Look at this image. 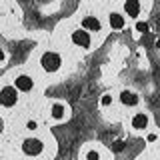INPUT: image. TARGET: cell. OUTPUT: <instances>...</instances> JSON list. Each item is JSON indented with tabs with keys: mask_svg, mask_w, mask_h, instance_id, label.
I'll return each instance as SVG.
<instances>
[{
	"mask_svg": "<svg viewBox=\"0 0 160 160\" xmlns=\"http://www.w3.org/2000/svg\"><path fill=\"white\" fill-rule=\"evenodd\" d=\"M18 102V90L14 86H2L0 88V106L12 108Z\"/></svg>",
	"mask_w": 160,
	"mask_h": 160,
	"instance_id": "6da1fadb",
	"label": "cell"
},
{
	"mask_svg": "<svg viewBox=\"0 0 160 160\" xmlns=\"http://www.w3.org/2000/svg\"><path fill=\"white\" fill-rule=\"evenodd\" d=\"M60 64H62V58H60L56 52H46L42 56V60H40V66L46 70V72H54V70H58Z\"/></svg>",
	"mask_w": 160,
	"mask_h": 160,
	"instance_id": "7a4b0ae2",
	"label": "cell"
},
{
	"mask_svg": "<svg viewBox=\"0 0 160 160\" xmlns=\"http://www.w3.org/2000/svg\"><path fill=\"white\" fill-rule=\"evenodd\" d=\"M44 144L40 138H26L22 142V152L26 154V156H38L40 152H42Z\"/></svg>",
	"mask_w": 160,
	"mask_h": 160,
	"instance_id": "3957f363",
	"label": "cell"
},
{
	"mask_svg": "<svg viewBox=\"0 0 160 160\" xmlns=\"http://www.w3.org/2000/svg\"><path fill=\"white\" fill-rule=\"evenodd\" d=\"M68 114H70L68 104H64V102H52V106H50V116L56 120V122H60V120H66Z\"/></svg>",
	"mask_w": 160,
	"mask_h": 160,
	"instance_id": "277c9868",
	"label": "cell"
},
{
	"mask_svg": "<svg viewBox=\"0 0 160 160\" xmlns=\"http://www.w3.org/2000/svg\"><path fill=\"white\" fill-rule=\"evenodd\" d=\"M150 124V116L146 112H136L132 116V120H130V126H132L136 132H142V130H146Z\"/></svg>",
	"mask_w": 160,
	"mask_h": 160,
	"instance_id": "5b68a950",
	"label": "cell"
},
{
	"mask_svg": "<svg viewBox=\"0 0 160 160\" xmlns=\"http://www.w3.org/2000/svg\"><path fill=\"white\" fill-rule=\"evenodd\" d=\"M72 42L76 44L78 48H90L92 46V40H90V34L86 30H74L72 32Z\"/></svg>",
	"mask_w": 160,
	"mask_h": 160,
	"instance_id": "8992f818",
	"label": "cell"
},
{
	"mask_svg": "<svg viewBox=\"0 0 160 160\" xmlns=\"http://www.w3.org/2000/svg\"><path fill=\"white\" fill-rule=\"evenodd\" d=\"M32 86H34V80L28 74H18L16 80H14V88L20 90V92H30Z\"/></svg>",
	"mask_w": 160,
	"mask_h": 160,
	"instance_id": "52a82bcc",
	"label": "cell"
},
{
	"mask_svg": "<svg viewBox=\"0 0 160 160\" xmlns=\"http://www.w3.org/2000/svg\"><path fill=\"white\" fill-rule=\"evenodd\" d=\"M124 12L128 14L130 18H140V14H142V4L140 2H132V0H128V2H124Z\"/></svg>",
	"mask_w": 160,
	"mask_h": 160,
	"instance_id": "ba28073f",
	"label": "cell"
},
{
	"mask_svg": "<svg viewBox=\"0 0 160 160\" xmlns=\"http://www.w3.org/2000/svg\"><path fill=\"white\" fill-rule=\"evenodd\" d=\"M82 28L84 30H90V32H100L102 24H100V20L96 16H84L82 18Z\"/></svg>",
	"mask_w": 160,
	"mask_h": 160,
	"instance_id": "9c48e42d",
	"label": "cell"
},
{
	"mask_svg": "<svg viewBox=\"0 0 160 160\" xmlns=\"http://www.w3.org/2000/svg\"><path fill=\"white\" fill-rule=\"evenodd\" d=\"M120 102H122L124 106H136L140 102V98H138L136 92H132V90H124V92L120 94Z\"/></svg>",
	"mask_w": 160,
	"mask_h": 160,
	"instance_id": "30bf717a",
	"label": "cell"
},
{
	"mask_svg": "<svg viewBox=\"0 0 160 160\" xmlns=\"http://www.w3.org/2000/svg\"><path fill=\"white\" fill-rule=\"evenodd\" d=\"M108 22H110V26H112V30H122L124 26H126V20H124V16H122V14H118V12L110 14Z\"/></svg>",
	"mask_w": 160,
	"mask_h": 160,
	"instance_id": "8fae6325",
	"label": "cell"
},
{
	"mask_svg": "<svg viewBox=\"0 0 160 160\" xmlns=\"http://www.w3.org/2000/svg\"><path fill=\"white\" fill-rule=\"evenodd\" d=\"M112 104V94H102V98H100V106L102 108H106Z\"/></svg>",
	"mask_w": 160,
	"mask_h": 160,
	"instance_id": "7c38bea8",
	"label": "cell"
},
{
	"mask_svg": "<svg viewBox=\"0 0 160 160\" xmlns=\"http://www.w3.org/2000/svg\"><path fill=\"white\" fill-rule=\"evenodd\" d=\"M100 156H98V152L96 150H88L86 152V160H98Z\"/></svg>",
	"mask_w": 160,
	"mask_h": 160,
	"instance_id": "4fadbf2b",
	"label": "cell"
},
{
	"mask_svg": "<svg viewBox=\"0 0 160 160\" xmlns=\"http://www.w3.org/2000/svg\"><path fill=\"white\" fill-rule=\"evenodd\" d=\"M136 30H138V32H146V30H148L146 22H136Z\"/></svg>",
	"mask_w": 160,
	"mask_h": 160,
	"instance_id": "5bb4252c",
	"label": "cell"
},
{
	"mask_svg": "<svg viewBox=\"0 0 160 160\" xmlns=\"http://www.w3.org/2000/svg\"><path fill=\"white\" fill-rule=\"evenodd\" d=\"M36 126H38L36 120H28V122H26V128H28V130H36Z\"/></svg>",
	"mask_w": 160,
	"mask_h": 160,
	"instance_id": "9a60e30c",
	"label": "cell"
},
{
	"mask_svg": "<svg viewBox=\"0 0 160 160\" xmlns=\"http://www.w3.org/2000/svg\"><path fill=\"white\" fill-rule=\"evenodd\" d=\"M156 140V134H148V142H154Z\"/></svg>",
	"mask_w": 160,
	"mask_h": 160,
	"instance_id": "2e32d148",
	"label": "cell"
},
{
	"mask_svg": "<svg viewBox=\"0 0 160 160\" xmlns=\"http://www.w3.org/2000/svg\"><path fill=\"white\" fill-rule=\"evenodd\" d=\"M4 58H6V54H4V50H2V48H0V62H2V60H4Z\"/></svg>",
	"mask_w": 160,
	"mask_h": 160,
	"instance_id": "e0dca14e",
	"label": "cell"
},
{
	"mask_svg": "<svg viewBox=\"0 0 160 160\" xmlns=\"http://www.w3.org/2000/svg\"><path fill=\"white\" fill-rule=\"evenodd\" d=\"M156 46H158V48H160V38H158V40H156Z\"/></svg>",
	"mask_w": 160,
	"mask_h": 160,
	"instance_id": "ac0fdd59",
	"label": "cell"
},
{
	"mask_svg": "<svg viewBox=\"0 0 160 160\" xmlns=\"http://www.w3.org/2000/svg\"><path fill=\"white\" fill-rule=\"evenodd\" d=\"M0 128H2V118H0Z\"/></svg>",
	"mask_w": 160,
	"mask_h": 160,
	"instance_id": "d6986e66",
	"label": "cell"
}]
</instances>
